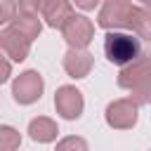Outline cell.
Returning a JSON list of instances; mask_svg holds the SVG:
<instances>
[{"label":"cell","instance_id":"obj_5","mask_svg":"<svg viewBox=\"0 0 151 151\" xmlns=\"http://www.w3.org/2000/svg\"><path fill=\"white\" fill-rule=\"evenodd\" d=\"M59 31H61V38L66 40L68 50H87V45L94 40L92 19L85 17V14H78V12H73Z\"/></svg>","mask_w":151,"mask_h":151},{"label":"cell","instance_id":"obj_17","mask_svg":"<svg viewBox=\"0 0 151 151\" xmlns=\"http://www.w3.org/2000/svg\"><path fill=\"white\" fill-rule=\"evenodd\" d=\"M71 5H73V9H76V7H80V9H94L99 2H97V0H76V2H71Z\"/></svg>","mask_w":151,"mask_h":151},{"label":"cell","instance_id":"obj_2","mask_svg":"<svg viewBox=\"0 0 151 151\" xmlns=\"http://www.w3.org/2000/svg\"><path fill=\"white\" fill-rule=\"evenodd\" d=\"M118 87L130 92V101L137 106H146L151 101V59L142 54L132 64L118 71Z\"/></svg>","mask_w":151,"mask_h":151},{"label":"cell","instance_id":"obj_4","mask_svg":"<svg viewBox=\"0 0 151 151\" xmlns=\"http://www.w3.org/2000/svg\"><path fill=\"white\" fill-rule=\"evenodd\" d=\"M7 28H12L14 33H19L24 40H28L33 45V40L42 31V21L38 17V2H31V0L17 2V12H14L12 21L7 24Z\"/></svg>","mask_w":151,"mask_h":151},{"label":"cell","instance_id":"obj_12","mask_svg":"<svg viewBox=\"0 0 151 151\" xmlns=\"http://www.w3.org/2000/svg\"><path fill=\"white\" fill-rule=\"evenodd\" d=\"M28 137L35 142V144H50V142H54L57 139V134H59V125H57V120H52V118H47V116H38V118H33L31 123H28Z\"/></svg>","mask_w":151,"mask_h":151},{"label":"cell","instance_id":"obj_16","mask_svg":"<svg viewBox=\"0 0 151 151\" xmlns=\"http://www.w3.org/2000/svg\"><path fill=\"white\" fill-rule=\"evenodd\" d=\"M9 78H12V64L0 54V85H5Z\"/></svg>","mask_w":151,"mask_h":151},{"label":"cell","instance_id":"obj_1","mask_svg":"<svg viewBox=\"0 0 151 151\" xmlns=\"http://www.w3.org/2000/svg\"><path fill=\"white\" fill-rule=\"evenodd\" d=\"M97 26L104 31H132L139 40L151 38V14L146 7L134 5L130 0H106L97 12Z\"/></svg>","mask_w":151,"mask_h":151},{"label":"cell","instance_id":"obj_14","mask_svg":"<svg viewBox=\"0 0 151 151\" xmlns=\"http://www.w3.org/2000/svg\"><path fill=\"white\" fill-rule=\"evenodd\" d=\"M54 151H87V142L78 134H68V137L57 142Z\"/></svg>","mask_w":151,"mask_h":151},{"label":"cell","instance_id":"obj_6","mask_svg":"<svg viewBox=\"0 0 151 151\" xmlns=\"http://www.w3.org/2000/svg\"><path fill=\"white\" fill-rule=\"evenodd\" d=\"M45 90V80L35 68H26L19 76H14L12 80V99L19 106H31L42 97Z\"/></svg>","mask_w":151,"mask_h":151},{"label":"cell","instance_id":"obj_3","mask_svg":"<svg viewBox=\"0 0 151 151\" xmlns=\"http://www.w3.org/2000/svg\"><path fill=\"white\" fill-rule=\"evenodd\" d=\"M104 54L111 64L116 66H127L134 59L142 57V40L132 33H120V31H109L104 35Z\"/></svg>","mask_w":151,"mask_h":151},{"label":"cell","instance_id":"obj_8","mask_svg":"<svg viewBox=\"0 0 151 151\" xmlns=\"http://www.w3.org/2000/svg\"><path fill=\"white\" fill-rule=\"evenodd\" d=\"M54 109L64 120H78L85 111V97L76 85H61L54 92Z\"/></svg>","mask_w":151,"mask_h":151},{"label":"cell","instance_id":"obj_15","mask_svg":"<svg viewBox=\"0 0 151 151\" xmlns=\"http://www.w3.org/2000/svg\"><path fill=\"white\" fill-rule=\"evenodd\" d=\"M14 12H17V2L0 0V26H7L12 21V17H14Z\"/></svg>","mask_w":151,"mask_h":151},{"label":"cell","instance_id":"obj_13","mask_svg":"<svg viewBox=\"0 0 151 151\" xmlns=\"http://www.w3.org/2000/svg\"><path fill=\"white\" fill-rule=\"evenodd\" d=\"M21 132L12 125H0V151H19Z\"/></svg>","mask_w":151,"mask_h":151},{"label":"cell","instance_id":"obj_7","mask_svg":"<svg viewBox=\"0 0 151 151\" xmlns=\"http://www.w3.org/2000/svg\"><path fill=\"white\" fill-rule=\"evenodd\" d=\"M139 118V106L134 101L125 99H113L104 109V120L111 130H132Z\"/></svg>","mask_w":151,"mask_h":151},{"label":"cell","instance_id":"obj_11","mask_svg":"<svg viewBox=\"0 0 151 151\" xmlns=\"http://www.w3.org/2000/svg\"><path fill=\"white\" fill-rule=\"evenodd\" d=\"M61 64H64V71L68 73V78L80 80V78L90 76V71L94 66V57L90 50H66Z\"/></svg>","mask_w":151,"mask_h":151},{"label":"cell","instance_id":"obj_10","mask_svg":"<svg viewBox=\"0 0 151 151\" xmlns=\"http://www.w3.org/2000/svg\"><path fill=\"white\" fill-rule=\"evenodd\" d=\"M28 52H31V42L28 40H24L19 33H14L12 28H0V54L12 64H19V61H24L26 57H28Z\"/></svg>","mask_w":151,"mask_h":151},{"label":"cell","instance_id":"obj_9","mask_svg":"<svg viewBox=\"0 0 151 151\" xmlns=\"http://www.w3.org/2000/svg\"><path fill=\"white\" fill-rule=\"evenodd\" d=\"M73 12L76 9L68 0H38V17L50 28H61Z\"/></svg>","mask_w":151,"mask_h":151}]
</instances>
